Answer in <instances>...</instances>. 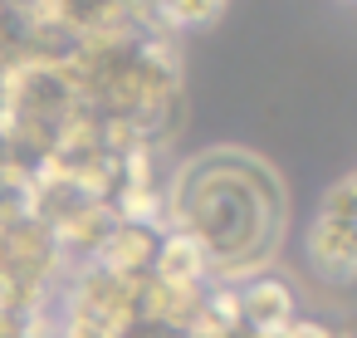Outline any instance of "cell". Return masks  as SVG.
Instances as JSON below:
<instances>
[{
    "mask_svg": "<svg viewBox=\"0 0 357 338\" xmlns=\"http://www.w3.org/2000/svg\"><path fill=\"white\" fill-rule=\"evenodd\" d=\"M167 226L201 255L211 279H250L279 260L289 186L264 157L245 147H211L172 167Z\"/></svg>",
    "mask_w": 357,
    "mask_h": 338,
    "instance_id": "cell-1",
    "label": "cell"
},
{
    "mask_svg": "<svg viewBox=\"0 0 357 338\" xmlns=\"http://www.w3.org/2000/svg\"><path fill=\"white\" fill-rule=\"evenodd\" d=\"M308 265L323 284H352L357 279V172L333 182L313 211V226L303 235Z\"/></svg>",
    "mask_w": 357,
    "mask_h": 338,
    "instance_id": "cell-2",
    "label": "cell"
}]
</instances>
